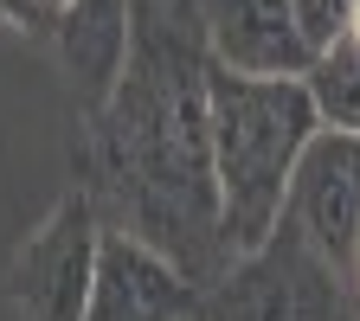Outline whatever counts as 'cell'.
Instances as JSON below:
<instances>
[{
    "label": "cell",
    "mask_w": 360,
    "mask_h": 321,
    "mask_svg": "<svg viewBox=\"0 0 360 321\" xmlns=\"http://www.w3.org/2000/svg\"><path fill=\"white\" fill-rule=\"evenodd\" d=\"M206 58L232 77H309L315 45L296 0H193Z\"/></svg>",
    "instance_id": "obj_6"
},
{
    "label": "cell",
    "mask_w": 360,
    "mask_h": 321,
    "mask_svg": "<svg viewBox=\"0 0 360 321\" xmlns=\"http://www.w3.org/2000/svg\"><path fill=\"white\" fill-rule=\"evenodd\" d=\"M135 7L142 0H65V13L52 26V52H58V65H65V77L77 90L84 116L116 90V77L129 65Z\"/></svg>",
    "instance_id": "obj_8"
},
{
    "label": "cell",
    "mask_w": 360,
    "mask_h": 321,
    "mask_svg": "<svg viewBox=\"0 0 360 321\" xmlns=\"http://www.w3.org/2000/svg\"><path fill=\"white\" fill-rule=\"evenodd\" d=\"M315 116H322V129H341V135H360V13L341 26L335 45H322L302 77Z\"/></svg>",
    "instance_id": "obj_9"
},
{
    "label": "cell",
    "mask_w": 360,
    "mask_h": 321,
    "mask_svg": "<svg viewBox=\"0 0 360 321\" xmlns=\"http://www.w3.org/2000/svg\"><path fill=\"white\" fill-rule=\"evenodd\" d=\"M347 283H360V238H354V251H347Z\"/></svg>",
    "instance_id": "obj_12"
},
{
    "label": "cell",
    "mask_w": 360,
    "mask_h": 321,
    "mask_svg": "<svg viewBox=\"0 0 360 321\" xmlns=\"http://www.w3.org/2000/svg\"><path fill=\"white\" fill-rule=\"evenodd\" d=\"M39 13H45V20L58 26V13H65V0H39Z\"/></svg>",
    "instance_id": "obj_13"
},
{
    "label": "cell",
    "mask_w": 360,
    "mask_h": 321,
    "mask_svg": "<svg viewBox=\"0 0 360 321\" xmlns=\"http://www.w3.org/2000/svg\"><path fill=\"white\" fill-rule=\"evenodd\" d=\"M0 26H13L26 39H52V20L39 13V0H0Z\"/></svg>",
    "instance_id": "obj_11"
},
{
    "label": "cell",
    "mask_w": 360,
    "mask_h": 321,
    "mask_svg": "<svg viewBox=\"0 0 360 321\" xmlns=\"http://www.w3.org/2000/svg\"><path fill=\"white\" fill-rule=\"evenodd\" d=\"M206 39L193 0H142L116 90L84 116L77 180L103 232H122L167 257L200 296L232 270L212 173Z\"/></svg>",
    "instance_id": "obj_1"
},
{
    "label": "cell",
    "mask_w": 360,
    "mask_h": 321,
    "mask_svg": "<svg viewBox=\"0 0 360 321\" xmlns=\"http://www.w3.org/2000/svg\"><path fill=\"white\" fill-rule=\"evenodd\" d=\"M283 225L347 283V251L360 238V135L315 129V142L296 161Z\"/></svg>",
    "instance_id": "obj_5"
},
{
    "label": "cell",
    "mask_w": 360,
    "mask_h": 321,
    "mask_svg": "<svg viewBox=\"0 0 360 321\" xmlns=\"http://www.w3.org/2000/svg\"><path fill=\"white\" fill-rule=\"evenodd\" d=\"M200 321H354V302L335 270L290 225H277L206 289Z\"/></svg>",
    "instance_id": "obj_3"
},
{
    "label": "cell",
    "mask_w": 360,
    "mask_h": 321,
    "mask_svg": "<svg viewBox=\"0 0 360 321\" xmlns=\"http://www.w3.org/2000/svg\"><path fill=\"white\" fill-rule=\"evenodd\" d=\"M212 103V173H219V225L232 257L257 251L283 225V199L302 148L315 142V116L302 77H232L206 65Z\"/></svg>",
    "instance_id": "obj_2"
},
{
    "label": "cell",
    "mask_w": 360,
    "mask_h": 321,
    "mask_svg": "<svg viewBox=\"0 0 360 321\" xmlns=\"http://www.w3.org/2000/svg\"><path fill=\"white\" fill-rule=\"evenodd\" d=\"M97 251H103V218L84 187H65L58 206L39 218V232L7 263V302L20 321H84L90 289H97Z\"/></svg>",
    "instance_id": "obj_4"
},
{
    "label": "cell",
    "mask_w": 360,
    "mask_h": 321,
    "mask_svg": "<svg viewBox=\"0 0 360 321\" xmlns=\"http://www.w3.org/2000/svg\"><path fill=\"white\" fill-rule=\"evenodd\" d=\"M200 289L180 277L167 257L135 244L122 232H103L97 251V289H90L84 321H200Z\"/></svg>",
    "instance_id": "obj_7"
},
{
    "label": "cell",
    "mask_w": 360,
    "mask_h": 321,
    "mask_svg": "<svg viewBox=\"0 0 360 321\" xmlns=\"http://www.w3.org/2000/svg\"><path fill=\"white\" fill-rule=\"evenodd\" d=\"M360 13V0H296V20H302V32H309V45L322 52V45H335L341 39V26Z\"/></svg>",
    "instance_id": "obj_10"
}]
</instances>
